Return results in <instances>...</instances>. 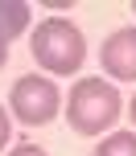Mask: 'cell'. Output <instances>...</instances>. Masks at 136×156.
Returning <instances> with one entry per match:
<instances>
[{
	"label": "cell",
	"instance_id": "cell-1",
	"mask_svg": "<svg viewBox=\"0 0 136 156\" xmlns=\"http://www.w3.org/2000/svg\"><path fill=\"white\" fill-rule=\"evenodd\" d=\"M29 54L41 70L66 78L74 74L83 62H87V37L74 21H62V16H50L33 29V41H29Z\"/></svg>",
	"mask_w": 136,
	"mask_h": 156
},
{
	"label": "cell",
	"instance_id": "cell-2",
	"mask_svg": "<svg viewBox=\"0 0 136 156\" xmlns=\"http://www.w3.org/2000/svg\"><path fill=\"white\" fill-rule=\"evenodd\" d=\"M124 99L112 82L103 78H79L70 86V99H66V119L79 136H103L107 127L120 119Z\"/></svg>",
	"mask_w": 136,
	"mask_h": 156
},
{
	"label": "cell",
	"instance_id": "cell-3",
	"mask_svg": "<svg viewBox=\"0 0 136 156\" xmlns=\"http://www.w3.org/2000/svg\"><path fill=\"white\" fill-rule=\"evenodd\" d=\"M58 107H62V90H58L50 78H41V74L17 78L13 90H8V111H13L25 127H46V123H54Z\"/></svg>",
	"mask_w": 136,
	"mask_h": 156
},
{
	"label": "cell",
	"instance_id": "cell-4",
	"mask_svg": "<svg viewBox=\"0 0 136 156\" xmlns=\"http://www.w3.org/2000/svg\"><path fill=\"white\" fill-rule=\"evenodd\" d=\"M99 62H103L107 78H120V82H136V25L107 33L103 49H99Z\"/></svg>",
	"mask_w": 136,
	"mask_h": 156
},
{
	"label": "cell",
	"instance_id": "cell-5",
	"mask_svg": "<svg viewBox=\"0 0 136 156\" xmlns=\"http://www.w3.org/2000/svg\"><path fill=\"white\" fill-rule=\"evenodd\" d=\"M29 29V4L25 0H0V70L8 62V41Z\"/></svg>",
	"mask_w": 136,
	"mask_h": 156
},
{
	"label": "cell",
	"instance_id": "cell-6",
	"mask_svg": "<svg viewBox=\"0 0 136 156\" xmlns=\"http://www.w3.org/2000/svg\"><path fill=\"white\" fill-rule=\"evenodd\" d=\"M91 156H136V132H112L103 144H95Z\"/></svg>",
	"mask_w": 136,
	"mask_h": 156
},
{
	"label": "cell",
	"instance_id": "cell-7",
	"mask_svg": "<svg viewBox=\"0 0 136 156\" xmlns=\"http://www.w3.org/2000/svg\"><path fill=\"white\" fill-rule=\"evenodd\" d=\"M13 140V119H8V111L0 107V152H4V144Z\"/></svg>",
	"mask_w": 136,
	"mask_h": 156
},
{
	"label": "cell",
	"instance_id": "cell-8",
	"mask_svg": "<svg viewBox=\"0 0 136 156\" xmlns=\"http://www.w3.org/2000/svg\"><path fill=\"white\" fill-rule=\"evenodd\" d=\"M8 156H50V152H46V148H37V144H17Z\"/></svg>",
	"mask_w": 136,
	"mask_h": 156
},
{
	"label": "cell",
	"instance_id": "cell-9",
	"mask_svg": "<svg viewBox=\"0 0 136 156\" xmlns=\"http://www.w3.org/2000/svg\"><path fill=\"white\" fill-rule=\"evenodd\" d=\"M128 115H132V123H136V94H132V103H128Z\"/></svg>",
	"mask_w": 136,
	"mask_h": 156
},
{
	"label": "cell",
	"instance_id": "cell-10",
	"mask_svg": "<svg viewBox=\"0 0 136 156\" xmlns=\"http://www.w3.org/2000/svg\"><path fill=\"white\" fill-rule=\"evenodd\" d=\"M132 12H136V0H132Z\"/></svg>",
	"mask_w": 136,
	"mask_h": 156
}]
</instances>
